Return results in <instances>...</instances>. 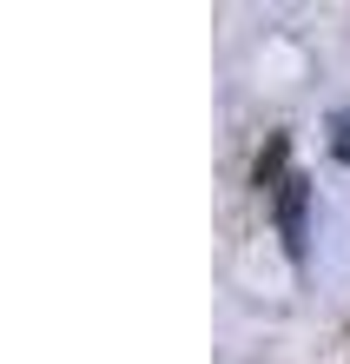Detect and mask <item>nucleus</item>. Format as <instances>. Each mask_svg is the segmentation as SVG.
Segmentation results:
<instances>
[{
    "mask_svg": "<svg viewBox=\"0 0 350 364\" xmlns=\"http://www.w3.org/2000/svg\"><path fill=\"white\" fill-rule=\"evenodd\" d=\"M304 199H311V186H304L297 173L278 186V225H284V245L304 259Z\"/></svg>",
    "mask_w": 350,
    "mask_h": 364,
    "instance_id": "1",
    "label": "nucleus"
},
{
    "mask_svg": "<svg viewBox=\"0 0 350 364\" xmlns=\"http://www.w3.org/2000/svg\"><path fill=\"white\" fill-rule=\"evenodd\" d=\"M284 153H291V139L271 133V146H265L258 166H251V186H258V192H278V186H284Z\"/></svg>",
    "mask_w": 350,
    "mask_h": 364,
    "instance_id": "2",
    "label": "nucleus"
},
{
    "mask_svg": "<svg viewBox=\"0 0 350 364\" xmlns=\"http://www.w3.org/2000/svg\"><path fill=\"white\" fill-rule=\"evenodd\" d=\"M331 146H337V159H350V113L337 119V139H331Z\"/></svg>",
    "mask_w": 350,
    "mask_h": 364,
    "instance_id": "3",
    "label": "nucleus"
}]
</instances>
